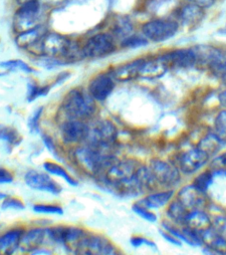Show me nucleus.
Here are the masks:
<instances>
[{
	"label": "nucleus",
	"mask_w": 226,
	"mask_h": 255,
	"mask_svg": "<svg viewBox=\"0 0 226 255\" xmlns=\"http://www.w3.org/2000/svg\"><path fill=\"white\" fill-rule=\"evenodd\" d=\"M33 210L37 213H45V214H63L64 210L59 205H51V204H42L38 203L35 204L33 207Z\"/></svg>",
	"instance_id": "nucleus-38"
},
{
	"label": "nucleus",
	"mask_w": 226,
	"mask_h": 255,
	"mask_svg": "<svg viewBox=\"0 0 226 255\" xmlns=\"http://www.w3.org/2000/svg\"><path fill=\"white\" fill-rule=\"evenodd\" d=\"M68 77H69V74H68V73H63V74H61V75L58 77L56 84H60V83L64 82Z\"/></svg>",
	"instance_id": "nucleus-49"
},
{
	"label": "nucleus",
	"mask_w": 226,
	"mask_h": 255,
	"mask_svg": "<svg viewBox=\"0 0 226 255\" xmlns=\"http://www.w3.org/2000/svg\"><path fill=\"white\" fill-rule=\"evenodd\" d=\"M99 179L109 191L120 196H137L155 185L149 167L133 159L115 160L100 173Z\"/></svg>",
	"instance_id": "nucleus-1"
},
{
	"label": "nucleus",
	"mask_w": 226,
	"mask_h": 255,
	"mask_svg": "<svg viewBox=\"0 0 226 255\" xmlns=\"http://www.w3.org/2000/svg\"><path fill=\"white\" fill-rule=\"evenodd\" d=\"M116 135L117 131L113 123L109 121H102L98 123L95 128H91L87 141L95 144L113 146L116 139Z\"/></svg>",
	"instance_id": "nucleus-13"
},
{
	"label": "nucleus",
	"mask_w": 226,
	"mask_h": 255,
	"mask_svg": "<svg viewBox=\"0 0 226 255\" xmlns=\"http://www.w3.org/2000/svg\"><path fill=\"white\" fill-rule=\"evenodd\" d=\"M42 138H43V141H44L45 145L47 146L48 150H49L51 153H53L56 157H58V156H57V151H56V146H55V143H54L53 138H52L51 136L47 135V134H43V135H42Z\"/></svg>",
	"instance_id": "nucleus-44"
},
{
	"label": "nucleus",
	"mask_w": 226,
	"mask_h": 255,
	"mask_svg": "<svg viewBox=\"0 0 226 255\" xmlns=\"http://www.w3.org/2000/svg\"><path fill=\"white\" fill-rule=\"evenodd\" d=\"M1 208H2L3 210H7V209L23 210V209L25 208V206H24V203H23L20 199L14 198V197L6 196L5 199L2 201Z\"/></svg>",
	"instance_id": "nucleus-40"
},
{
	"label": "nucleus",
	"mask_w": 226,
	"mask_h": 255,
	"mask_svg": "<svg viewBox=\"0 0 226 255\" xmlns=\"http://www.w3.org/2000/svg\"><path fill=\"white\" fill-rule=\"evenodd\" d=\"M115 49L113 38L106 33H100L88 40L83 47L84 56L89 58H101L112 54Z\"/></svg>",
	"instance_id": "nucleus-9"
},
{
	"label": "nucleus",
	"mask_w": 226,
	"mask_h": 255,
	"mask_svg": "<svg viewBox=\"0 0 226 255\" xmlns=\"http://www.w3.org/2000/svg\"><path fill=\"white\" fill-rule=\"evenodd\" d=\"M211 225H212L211 219L204 210L194 209V210H190L186 215L183 226H188L195 230L202 231L211 227Z\"/></svg>",
	"instance_id": "nucleus-24"
},
{
	"label": "nucleus",
	"mask_w": 226,
	"mask_h": 255,
	"mask_svg": "<svg viewBox=\"0 0 226 255\" xmlns=\"http://www.w3.org/2000/svg\"><path fill=\"white\" fill-rule=\"evenodd\" d=\"M24 179L26 184L35 190L49 192L53 195H58L62 191L61 185L45 172L30 170L25 174Z\"/></svg>",
	"instance_id": "nucleus-11"
},
{
	"label": "nucleus",
	"mask_w": 226,
	"mask_h": 255,
	"mask_svg": "<svg viewBox=\"0 0 226 255\" xmlns=\"http://www.w3.org/2000/svg\"><path fill=\"white\" fill-rule=\"evenodd\" d=\"M203 8L194 5V4H188L183 6L179 11V19L181 22L187 26H194L203 18Z\"/></svg>",
	"instance_id": "nucleus-26"
},
{
	"label": "nucleus",
	"mask_w": 226,
	"mask_h": 255,
	"mask_svg": "<svg viewBox=\"0 0 226 255\" xmlns=\"http://www.w3.org/2000/svg\"><path fill=\"white\" fill-rule=\"evenodd\" d=\"M42 113H43V107H40L29 118L28 127H29V129L31 130V132H38L39 131V121L41 119Z\"/></svg>",
	"instance_id": "nucleus-41"
},
{
	"label": "nucleus",
	"mask_w": 226,
	"mask_h": 255,
	"mask_svg": "<svg viewBox=\"0 0 226 255\" xmlns=\"http://www.w3.org/2000/svg\"><path fill=\"white\" fill-rule=\"evenodd\" d=\"M0 67L9 70H20L25 73H31L33 71L29 65H27L25 62L21 60H10L6 62H1Z\"/></svg>",
	"instance_id": "nucleus-36"
},
{
	"label": "nucleus",
	"mask_w": 226,
	"mask_h": 255,
	"mask_svg": "<svg viewBox=\"0 0 226 255\" xmlns=\"http://www.w3.org/2000/svg\"><path fill=\"white\" fill-rule=\"evenodd\" d=\"M189 211L190 210H188L181 202H179L177 199H174L169 203L166 214L174 223L183 226L186 215Z\"/></svg>",
	"instance_id": "nucleus-28"
},
{
	"label": "nucleus",
	"mask_w": 226,
	"mask_h": 255,
	"mask_svg": "<svg viewBox=\"0 0 226 255\" xmlns=\"http://www.w3.org/2000/svg\"><path fill=\"white\" fill-rule=\"evenodd\" d=\"M0 139L13 146H17L21 142L22 137L15 128L0 124Z\"/></svg>",
	"instance_id": "nucleus-31"
},
{
	"label": "nucleus",
	"mask_w": 226,
	"mask_h": 255,
	"mask_svg": "<svg viewBox=\"0 0 226 255\" xmlns=\"http://www.w3.org/2000/svg\"><path fill=\"white\" fill-rule=\"evenodd\" d=\"M0 75H1V74H0Z\"/></svg>",
	"instance_id": "nucleus-52"
},
{
	"label": "nucleus",
	"mask_w": 226,
	"mask_h": 255,
	"mask_svg": "<svg viewBox=\"0 0 226 255\" xmlns=\"http://www.w3.org/2000/svg\"><path fill=\"white\" fill-rule=\"evenodd\" d=\"M44 169L53 174V175H56V176H60L62 177L64 180H66L70 185L72 186H77L78 185V181L76 179H74L68 172L67 170L62 167L60 164L58 163H55V162H52V161H46L44 162Z\"/></svg>",
	"instance_id": "nucleus-30"
},
{
	"label": "nucleus",
	"mask_w": 226,
	"mask_h": 255,
	"mask_svg": "<svg viewBox=\"0 0 226 255\" xmlns=\"http://www.w3.org/2000/svg\"><path fill=\"white\" fill-rule=\"evenodd\" d=\"M215 133L225 142L226 141V110L221 111L214 120Z\"/></svg>",
	"instance_id": "nucleus-33"
},
{
	"label": "nucleus",
	"mask_w": 226,
	"mask_h": 255,
	"mask_svg": "<svg viewBox=\"0 0 226 255\" xmlns=\"http://www.w3.org/2000/svg\"><path fill=\"white\" fill-rule=\"evenodd\" d=\"M113 88V78L107 73H102L92 79L88 91L95 101L103 102L112 94Z\"/></svg>",
	"instance_id": "nucleus-15"
},
{
	"label": "nucleus",
	"mask_w": 226,
	"mask_h": 255,
	"mask_svg": "<svg viewBox=\"0 0 226 255\" xmlns=\"http://www.w3.org/2000/svg\"><path fill=\"white\" fill-rule=\"evenodd\" d=\"M75 255H119V253L106 237L89 235L78 241Z\"/></svg>",
	"instance_id": "nucleus-4"
},
{
	"label": "nucleus",
	"mask_w": 226,
	"mask_h": 255,
	"mask_svg": "<svg viewBox=\"0 0 226 255\" xmlns=\"http://www.w3.org/2000/svg\"><path fill=\"white\" fill-rule=\"evenodd\" d=\"M205 255H226V237L219 234L212 226L200 231Z\"/></svg>",
	"instance_id": "nucleus-14"
},
{
	"label": "nucleus",
	"mask_w": 226,
	"mask_h": 255,
	"mask_svg": "<svg viewBox=\"0 0 226 255\" xmlns=\"http://www.w3.org/2000/svg\"><path fill=\"white\" fill-rule=\"evenodd\" d=\"M46 234V228H32L27 232L25 231L20 241L19 248L25 252L34 251L42 244Z\"/></svg>",
	"instance_id": "nucleus-23"
},
{
	"label": "nucleus",
	"mask_w": 226,
	"mask_h": 255,
	"mask_svg": "<svg viewBox=\"0 0 226 255\" xmlns=\"http://www.w3.org/2000/svg\"><path fill=\"white\" fill-rule=\"evenodd\" d=\"M71 43L72 41L62 35L56 33H49L43 37V39L39 43V47L42 56H48L53 58H66Z\"/></svg>",
	"instance_id": "nucleus-8"
},
{
	"label": "nucleus",
	"mask_w": 226,
	"mask_h": 255,
	"mask_svg": "<svg viewBox=\"0 0 226 255\" xmlns=\"http://www.w3.org/2000/svg\"><path fill=\"white\" fill-rule=\"evenodd\" d=\"M178 29L176 22L170 19H153L143 24V36L152 42H163L172 38Z\"/></svg>",
	"instance_id": "nucleus-6"
},
{
	"label": "nucleus",
	"mask_w": 226,
	"mask_h": 255,
	"mask_svg": "<svg viewBox=\"0 0 226 255\" xmlns=\"http://www.w3.org/2000/svg\"><path fill=\"white\" fill-rule=\"evenodd\" d=\"M161 58L167 64V66L176 68H190L197 63L196 53L194 49L190 48L170 51L161 56Z\"/></svg>",
	"instance_id": "nucleus-17"
},
{
	"label": "nucleus",
	"mask_w": 226,
	"mask_h": 255,
	"mask_svg": "<svg viewBox=\"0 0 226 255\" xmlns=\"http://www.w3.org/2000/svg\"><path fill=\"white\" fill-rule=\"evenodd\" d=\"M12 181H13L12 173L8 169L0 166V184L11 183Z\"/></svg>",
	"instance_id": "nucleus-43"
},
{
	"label": "nucleus",
	"mask_w": 226,
	"mask_h": 255,
	"mask_svg": "<svg viewBox=\"0 0 226 255\" xmlns=\"http://www.w3.org/2000/svg\"><path fill=\"white\" fill-rule=\"evenodd\" d=\"M25 230L17 227L0 235V255H13L19 248Z\"/></svg>",
	"instance_id": "nucleus-19"
},
{
	"label": "nucleus",
	"mask_w": 226,
	"mask_h": 255,
	"mask_svg": "<svg viewBox=\"0 0 226 255\" xmlns=\"http://www.w3.org/2000/svg\"><path fill=\"white\" fill-rule=\"evenodd\" d=\"M46 232L52 241L60 244L78 242L84 237V230L77 226H52L46 228Z\"/></svg>",
	"instance_id": "nucleus-16"
},
{
	"label": "nucleus",
	"mask_w": 226,
	"mask_h": 255,
	"mask_svg": "<svg viewBox=\"0 0 226 255\" xmlns=\"http://www.w3.org/2000/svg\"><path fill=\"white\" fill-rule=\"evenodd\" d=\"M215 75L218 76L222 80V82L226 84V62L217 70Z\"/></svg>",
	"instance_id": "nucleus-47"
},
{
	"label": "nucleus",
	"mask_w": 226,
	"mask_h": 255,
	"mask_svg": "<svg viewBox=\"0 0 226 255\" xmlns=\"http://www.w3.org/2000/svg\"><path fill=\"white\" fill-rule=\"evenodd\" d=\"M50 89H51L50 86L39 87L36 84H29L28 85V95H27L28 102H32L40 97H45L49 93Z\"/></svg>",
	"instance_id": "nucleus-34"
},
{
	"label": "nucleus",
	"mask_w": 226,
	"mask_h": 255,
	"mask_svg": "<svg viewBox=\"0 0 226 255\" xmlns=\"http://www.w3.org/2000/svg\"><path fill=\"white\" fill-rule=\"evenodd\" d=\"M18 1H20L21 3H25V2H27V1H30V0H18Z\"/></svg>",
	"instance_id": "nucleus-50"
},
{
	"label": "nucleus",
	"mask_w": 226,
	"mask_h": 255,
	"mask_svg": "<svg viewBox=\"0 0 226 255\" xmlns=\"http://www.w3.org/2000/svg\"><path fill=\"white\" fill-rule=\"evenodd\" d=\"M203 192L199 191L192 184L183 186L176 195V199L181 202L188 210L202 209L205 203V197Z\"/></svg>",
	"instance_id": "nucleus-18"
},
{
	"label": "nucleus",
	"mask_w": 226,
	"mask_h": 255,
	"mask_svg": "<svg viewBox=\"0 0 226 255\" xmlns=\"http://www.w3.org/2000/svg\"><path fill=\"white\" fill-rule=\"evenodd\" d=\"M213 176H214V172L211 169H207L204 170L202 172H200L192 181V185L197 188L199 191L205 193L209 186L211 185L212 181H213Z\"/></svg>",
	"instance_id": "nucleus-32"
},
{
	"label": "nucleus",
	"mask_w": 226,
	"mask_h": 255,
	"mask_svg": "<svg viewBox=\"0 0 226 255\" xmlns=\"http://www.w3.org/2000/svg\"><path fill=\"white\" fill-rule=\"evenodd\" d=\"M209 169H211L214 173L226 171V151L218 154L211 160L209 164Z\"/></svg>",
	"instance_id": "nucleus-39"
},
{
	"label": "nucleus",
	"mask_w": 226,
	"mask_h": 255,
	"mask_svg": "<svg viewBox=\"0 0 226 255\" xmlns=\"http://www.w3.org/2000/svg\"><path fill=\"white\" fill-rule=\"evenodd\" d=\"M219 103L222 107L226 108V90L219 95Z\"/></svg>",
	"instance_id": "nucleus-48"
},
{
	"label": "nucleus",
	"mask_w": 226,
	"mask_h": 255,
	"mask_svg": "<svg viewBox=\"0 0 226 255\" xmlns=\"http://www.w3.org/2000/svg\"><path fill=\"white\" fill-rule=\"evenodd\" d=\"M41 18V5L38 0L22 3L14 15L13 28L19 34L38 26Z\"/></svg>",
	"instance_id": "nucleus-5"
},
{
	"label": "nucleus",
	"mask_w": 226,
	"mask_h": 255,
	"mask_svg": "<svg viewBox=\"0 0 226 255\" xmlns=\"http://www.w3.org/2000/svg\"><path fill=\"white\" fill-rule=\"evenodd\" d=\"M132 29H133V26H132L130 19L126 16H119L115 20L113 31V34L115 35V37L120 38L122 40V39L130 36Z\"/></svg>",
	"instance_id": "nucleus-29"
},
{
	"label": "nucleus",
	"mask_w": 226,
	"mask_h": 255,
	"mask_svg": "<svg viewBox=\"0 0 226 255\" xmlns=\"http://www.w3.org/2000/svg\"><path fill=\"white\" fill-rule=\"evenodd\" d=\"M0 226H1V225H0Z\"/></svg>",
	"instance_id": "nucleus-51"
},
{
	"label": "nucleus",
	"mask_w": 226,
	"mask_h": 255,
	"mask_svg": "<svg viewBox=\"0 0 226 255\" xmlns=\"http://www.w3.org/2000/svg\"><path fill=\"white\" fill-rule=\"evenodd\" d=\"M186 1H188L191 4L197 5V6L201 7V8L211 7L214 4V2H215V0H186Z\"/></svg>",
	"instance_id": "nucleus-46"
},
{
	"label": "nucleus",
	"mask_w": 226,
	"mask_h": 255,
	"mask_svg": "<svg viewBox=\"0 0 226 255\" xmlns=\"http://www.w3.org/2000/svg\"><path fill=\"white\" fill-rule=\"evenodd\" d=\"M210 156L198 146L182 153L178 158V168L185 174H193L204 166Z\"/></svg>",
	"instance_id": "nucleus-10"
},
{
	"label": "nucleus",
	"mask_w": 226,
	"mask_h": 255,
	"mask_svg": "<svg viewBox=\"0 0 226 255\" xmlns=\"http://www.w3.org/2000/svg\"><path fill=\"white\" fill-rule=\"evenodd\" d=\"M223 143L224 141L215 132H210L201 138L197 146L205 151L209 156H213L221 149Z\"/></svg>",
	"instance_id": "nucleus-27"
},
{
	"label": "nucleus",
	"mask_w": 226,
	"mask_h": 255,
	"mask_svg": "<svg viewBox=\"0 0 226 255\" xmlns=\"http://www.w3.org/2000/svg\"><path fill=\"white\" fill-rule=\"evenodd\" d=\"M173 194H174L173 189H167V190L148 194L137 202L148 209H156L164 206L172 198Z\"/></svg>",
	"instance_id": "nucleus-25"
},
{
	"label": "nucleus",
	"mask_w": 226,
	"mask_h": 255,
	"mask_svg": "<svg viewBox=\"0 0 226 255\" xmlns=\"http://www.w3.org/2000/svg\"><path fill=\"white\" fill-rule=\"evenodd\" d=\"M46 35V29L42 25H38L32 29L19 33L16 37V44L21 49L31 48L38 45Z\"/></svg>",
	"instance_id": "nucleus-21"
},
{
	"label": "nucleus",
	"mask_w": 226,
	"mask_h": 255,
	"mask_svg": "<svg viewBox=\"0 0 226 255\" xmlns=\"http://www.w3.org/2000/svg\"><path fill=\"white\" fill-rule=\"evenodd\" d=\"M91 127L82 120H69L61 127L62 138L66 143H79L88 139Z\"/></svg>",
	"instance_id": "nucleus-12"
},
{
	"label": "nucleus",
	"mask_w": 226,
	"mask_h": 255,
	"mask_svg": "<svg viewBox=\"0 0 226 255\" xmlns=\"http://www.w3.org/2000/svg\"><path fill=\"white\" fill-rule=\"evenodd\" d=\"M144 59H136L124 65H121L113 70L112 77L119 82H126L139 77V72L143 66Z\"/></svg>",
	"instance_id": "nucleus-20"
},
{
	"label": "nucleus",
	"mask_w": 226,
	"mask_h": 255,
	"mask_svg": "<svg viewBox=\"0 0 226 255\" xmlns=\"http://www.w3.org/2000/svg\"><path fill=\"white\" fill-rule=\"evenodd\" d=\"M167 64L161 57L149 61H145L140 69L139 77L147 80H155L161 78L167 71Z\"/></svg>",
	"instance_id": "nucleus-22"
},
{
	"label": "nucleus",
	"mask_w": 226,
	"mask_h": 255,
	"mask_svg": "<svg viewBox=\"0 0 226 255\" xmlns=\"http://www.w3.org/2000/svg\"><path fill=\"white\" fill-rule=\"evenodd\" d=\"M111 148L112 146L109 145L87 142L75 150V155L85 167L100 174L116 160Z\"/></svg>",
	"instance_id": "nucleus-2"
},
{
	"label": "nucleus",
	"mask_w": 226,
	"mask_h": 255,
	"mask_svg": "<svg viewBox=\"0 0 226 255\" xmlns=\"http://www.w3.org/2000/svg\"><path fill=\"white\" fill-rule=\"evenodd\" d=\"M62 109L69 120H86L96 112L94 98L82 89L71 90L64 98Z\"/></svg>",
	"instance_id": "nucleus-3"
},
{
	"label": "nucleus",
	"mask_w": 226,
	"mask_h": 255,
	"mask_svg": "<svg viewBox=\"0 0 226 255\" xmlns=\"http://www.w3.org/2000/svg\"><path fill=\"white\" fill-rule=\"evenodd\" d=\"M129 241H130V244L133 247H139V246H142V245H146V246H149L153 249H156V245L152 241H150V240H148L144 237H141V236H133V237L130 238Z\"/></svg>",
	"instance_id": "nucleus-42"
},
{
	"label": "nucleus",
	"mask_w": 226,
	"mask_h": 255,
	"mask_svg": "<svg viewBox=\"0 0 226 255\" xmlns=\"http://www.w3.org/2000/svg\"><path fill=\"white\" fill-rule=\"evenodd\" d=\"M149 169L155 184L170 188L176 185L180 180L179 168L161 159H151L149 162Z\"/></svg>",
	"instance_id": "nucleus-7"
},
{
	"label": "nucleus",
	"mask_w": 226,
	"mask_h": 255,
	"mask_svg": "<svg viewBox=\"0 0 226 255\" xmlns=\"http://www.w3.org/2000/svg\"><path fill=\"white\" fill-rule=\"evenodd\" d=\"M159 233H160L161 236H162L166 241H168L169 243L174 244V245H176V246H181V245H182V241H181V240H179L178 238H176V237H174L173 235L169 234L167 231L159 230Z\"/></svg>",
	"instance_id": "nucleus-45"
},
{
	"label": "nucleus",
	"mask_w": 226,
	"mask_h": 255,
	"mask_svg": "<svg viewBox=\"0 0 226 255\" xmlns=\"http://www.w3.org/2000/svg\"><path fill=\"white\" fill-rule=\"evenodd\" d=\"M131 208H132V211H133L134 213H136L138 216H140V217L143 218L144 220L149 221V222H154V221H156V215H155L153 212H151L148 208H146L145 206L141 205L140 203H138V202L134 203V204L131 206Z\"/></svg>",
	"instance_id": "nucleus-37"
},
{
	"label": "nucleus",
	"mask_w": 226,
	"mask_h": 255,
	"mask_svg": "<svg viewBox=\"0 0 226 255\" xmlns=\"http://www.w3.org/2000/svg\"><path fill=\"white\" fill-rule=\"evenodd\" d=\"M147 45V40L145 37H141L139 35H131L128 36L121 41V46L125 48H138Z\"/></svg>",
	"instance_id": "nucleus-35"
}]
</instances>
